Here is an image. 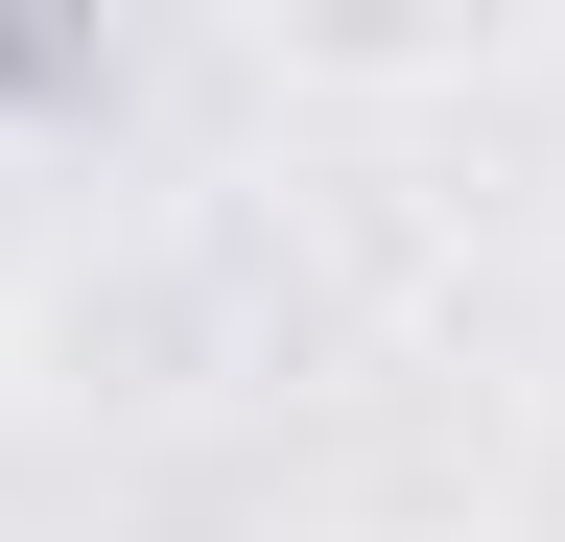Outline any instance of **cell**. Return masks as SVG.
Listing matches in <instances>:
<instances>
[{
  "mask_svg": "<svg viewBox=\"0 0 565 542\" xmlns=\"http://www.w3.org/2000/svg\"><path fill=\"white\" fill-rule=\"evenodd\" d=\"M494 24H282V72H330V95H424V72H471Z\"/></svg>",
  "mask_w": 565,
  "mask_h": 542,
  "instance_id": "6da1fadb",
  "label": "cell"
},
{
  "mask_svg": "<svg viewBox=\"0 0 565 542\" xmlns=\"http://www.w3.org/2000/svg\"><path fill=\"white\" fill-rule=\"evenodd\" d=\"M353 542H424V519H353Z\"/></svg>",
  "mask_w": 565,
  "mask_h": 542,
  "instance_id": "7a4b0ae2",
  "label": "cell"
}]
</instances>
